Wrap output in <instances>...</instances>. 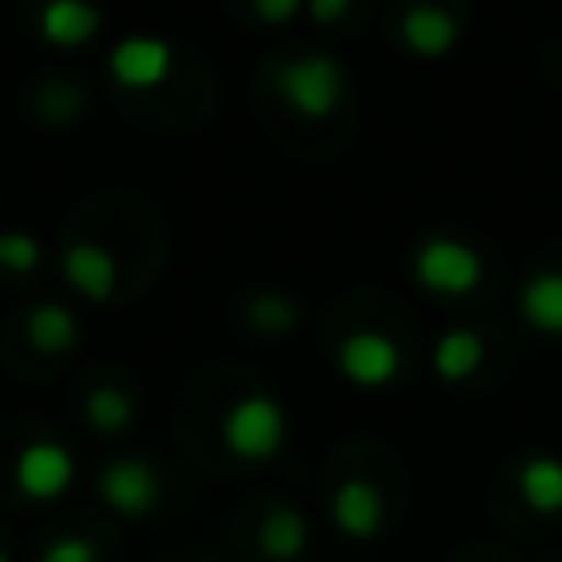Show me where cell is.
Wrapping results in <instances>:
<instances>
[{
  "label": "cell",
  "mask_w": 562,
  "mask_h": 562,
  "mask_svg": "<svg viewBox=\"0 0 562 562\" xmlns=\"http://www.w3.org/2000/svg\"><path fill=\"white\" fill-rule=\"evenodd\" d=\"M285 408L272 395H241L220 422L224 448L241 461H272L285 448Z\"/></svg>",
  "instance_id": "obj_1"
},
{
  "label": "cell",
  "mask_w": 562,
  "mask_h": 562,
  "mask_svg": "<svg viewBox=\"0 0 562 562\" xmlns=\"http://www.w3.org/2000/svg\"><path fill=\"white\" fill-rule=\"evenodd\" d=\"M413 281L443 299L474 294L483 285V255L457 237H426L413 250Z\"/></svg>",
  "instance_id": "obj_2"
},
{
  "label": "cell",
  "mask_w": 562,
  "mask_h": 562,
  "mask_svg": "<svg viewBox=\"0 0 562 562\" xmlns=\"http://www.w3.org/2000/svg\"><path fill=\"white\" fill-rule=\"evenodd\" d=\"M277 92L285 97V105L303 119H329L342 97H347V75L334 57L312 53V57H294L277 70Z\"/></svg>",
  "instance_id": "obj_3"
},
{
  "label": "cell",
  "mask_w": 562,
  "mask_h": 562,
  "mask_svg": "<svg viewBox=\"0 0 562 562\" xmlns=\"http://www.w3.org/2000/svg\"><path fill=\"white\" fill-rule=\"evenodd\" d=\"M400 369H404V351L382 329H356L338 342V373L360 391L391 386L400 378Z\"/></svg>",
  "instance_id": "obj_4"
},
{
  "label": "cell",
  "mask_w": 562,
  "mask_h": 562,
  "mask_svg": "<svg viewBox=\"0 0 562 562\" xmlns=\"http://www.w3.org/2000/svg\"><path fill=\"white\" fill-rule=\"evenodd\" d=\"M97 496L119 518H145L162 501V479L140 457H119L97 474Z\"/></svg>",
  "instance_id": "obj_5"
},
{
  "label": "cell",
  "mask_w": 562,
  "mask_h": 562,
  "mask_svg": "<svg viewBox=\"0 0 562 562\" xmlns=\"http://www.w3.org/2000/svg\"><path fill=\"white\" fill-rule=\"evenodd\" d=\"M13 483L31 501H57V496H66L70 483H75V457H70V448L57 443V439H31V443H22V452L13 461Z\"/></svg>",
  "instance_id": "obj_6"
},
{
  "label": "cell",
  "mask_w": 562,
  "mask_h": 562,
  "mask_svg": "<svg viewBox=\"0 0 562 562\" xmlns=\"http://www.w3.org/2000/svg\"><path fill=\"white\" fill-rule=\"evenodd\" d=\"M110 75L119 88H132V92L158 88L171 75V44L158 35H123L110 48Z\"/></svg>",
  "instance_id": "obj_7"
},
{
  "label": "cell",
  "mask_w": 562,
  "mask_h": 562,
  "mask_svg": "<svg viewBox=\"0 0 562 562\" xmlns=\"http://www.w3.org/2000/svg\"><path fill=\"white\" fill-rule=\"evenodd\" d=\"M329 522L347 540H373V536H382V522H386L382 492L369 479H342L338 492H334V501H329Z\"/></svg>",
  "instance_id": "obj_8"
},
{
  "label": "cell",
  "mask_w": 562,
  "mask_h": 562,
  "mask_svg": "<svg viewBox=\"0 0 562 562\" xmlns=\"http://www.w3.org/2000/svg\"><path fill=\"white\" fill-rule=\"evenodd\" d=\"M61 277L70 281V290L88 303H110L119 290V263L105 246L97 241H75L61 250Z\"/></svg>",
  "instance_id": "obj_9"
},
{
  "label": "cell",
  "mask_w": 562,
  "mask_h": 562,
  "mask_svg": "<svg viewBox=\"0 0 562 562\" xmlns=\"http://www.w3.org/2000/svg\"><path fill=\"white\" fill-rule=\"evenodd\" d=\"M457 18L443 9V4H413L404 18H400V44L413 53V57H426V61H439L457 48Z\"/></svg>",
  "instance_id": "obj_10"
},
{
  "label": "cell",
  "mask_w": 562,
  "mask_h": 562,
  "mask_svg": "<svg viewBox=\"0 0 562 562\" xmlns=\"http://www.w3.org/2000/svg\"><path fill=\"white\" fill-rule=\"evenodd\" d=\"M483 360H487V342H483V334H474V329H465V325H457V329H443L439 334V342H435V351H430V369H435V378H443V382H470L479 369H483Z\"/></svg>",
  "instance_id": "obj_11"
},
{
  "label": "cell",
  "mask_w": 562,
  "mask_h": 562,
  "mask_svg": "<svg viewBox=\"0 0 562 562\" xmlns=\"http://www.w3.org/2000/svg\"><path fill=\"white\" fill-rule=\"evenodd\" d=\"M101 9L92 0H48L40 9V35L57 48H79L97 35Z\"/></svg>",
  "instance_id": "obj_12"
},
{
  "label": "cell",
  "mask_w": 562,
  "mask_h": 562,
  "mask_svg": "<svg viewBox=\"0 0 562 562\" xmlns=\"http://www.w3.org/2000/svg\"><path fill=\"white\" fill-rule=\"evenodd\" d=\"M518 316L536 329V334H549V338H562V272L558 268H544V272H531L518 290Z\"/></svg>",
  "instance_id": "obj_13"
},
{
  "label": "cell",
  "mask_w": 562,
  "mask_h": 562,
  "mask_svg": "<svg viewBox=\"0 0 562 562\" xmlns=\"http://www.w3.org/2000/svg\"><path fill=\"white\" fill-rule=\"evenodd\" d=\"M255 540H259V553H263L268 562H294V558L307 553L312 531H307L303 509H294V505H277V509L263 514Z\"/></svg>",
  "instance_id": "obj_14"
},
{
  "label": "cell",
  "mask_w": 562,
  "mask_h": 562,
  "mask_svg": "<svg viewBox=\"0 0 562 562\" xmlns=\"http://www.w3.org/2000/svg\"><path fill=\"white\" fill-rule=\"evenodd\" d=\"M518 496L540 518L562 514V457H549V452L527 457L518 470Z\"/></svg>",
  "instance_id": "obj_15"
},
{
  "label": "cell",
  "mask_w": 562,
  "mask_h": 562,
  "mask_svg": "<svg viewBox=\"0 0 562 562\" xmlns=\"http://www.w3.org/2000/svg\"><path fill=\"white\" fill-rule=\"evenodd\" d=\"M26 338L44 356H66L79 342V321L66 303H35L26 312Z\"/></svg>",
  "instance_id": "obj_16"
},
{
  "label": "cell",
  "mask_w": 562,
  "mask_h": 562,
  "mask_svg": "<svg viewBox=\"0 0 562 562\" xmlns=\"http://www.w3.org/2000/svg\"><path fill=\"white\" fill-rule=\"evenodd\" d=\"M299 321H303V307H299L290 294L263 290V294H250V299H246V325H250L255 334L281 338V334H294Z\"/></svg>",
  "instance_id": "obj_17"
},
{
  "label": "cell",
  "mask_w": 562,
  "mask_h": 562,
  "mask_svg": "<svg viewBox=\"0 0 562 562\" xmlns=\"http://www.w3.org/2000/svg\"><path fill=\"white\" fill-rule=\"evenodd\" d=\"M83 417L97 435H123L136 422V400L123 386H97L83 400Z\"/></svg>",
  "instance_id": "obj_18"
},
{
  "label": "cell",
  "mask_w": 562,
  "mask_h": 562,
  "mask_svg": "<svg viewBox=\"0 0 562 562\" xmlns=\"http://www.w3.org/2000/svg\"><path fill=\"white\" fill-rule=\"evenodd\" d=\"M40 255L44 250H40V241L31 233H18V228L13 233H0V268L4 272H18V277L22 272H35L40 268Z\"/></svg>",
  "instance_id": "obj_19"
},
{
  "label": "cell",
  "mask_w": 562,
  "mask_h": 562,
  "mask_svg": "<svg viewBox=\"0 0 562 562\" xmlns=\"http://www.w3.org/2000/svg\"><path fill=\"white\" fill-rule=\"evenodd\" d=\"M40 562H97V544L83 536H61L40 553Z\"/></svg>",
  "instance_id": "obj_20"
},
{
  "label": "cell",
  "mask_w": 562,
  "mask_h": 562,
  "mask_svg": "<svg viewBox=\"0 0 562 562\" xmlns=\"http://www.w3.org/2000/svg\"><path fill=\"white\" fill-rule=\"evenodd\" d=\"M303 9H307V0H255L259 22H268V26H285V22H294Z\"/></svg>",
  "instance_id": "obj_21"
},
{
  "label": "cell",
  "mask_w": 562,
  "mask_h": 562,
  "mask_svg": "<svg viewBox=\"0 0 562 562\" xmlns=\"http://www.w3.org/2000/svg\"><path fill=\"white\" fill-rule=\"evenodd\" d=\"M347 9H351V0H307L312 22H321V26H334V22H338Z\"/></svg>",
  "instance_id": "obj_22"
},
{
  "label": "cell",
  "mask_w": 562,
  "mask_h": 562,
  "mask_svg": "<svg viewBox=\"0 0 562 562\" xmlns=\"http://www.w3.org/2000/svg\"><path fill=\"white\" fill-rule=\"evenodd\" d=\"M0 562H9V558H4V553H0Z\"/></svg>",
  "instance_id": "obj_23"
}]
</instances>
